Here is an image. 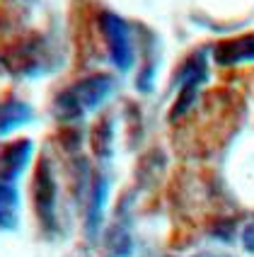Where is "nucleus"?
<instances>
[{
  "mask_svg": "<svg viewBox=\"0 0 254 257\" xmlns=\"http://www.w3.org/2000/svg\"><path fill=\"white\" fill-rule=\"evenodd\" d=\"M240 238H242V247H244L247 252H254V221H249V223L242 228Z\"/></svg>",
  "mask_w": 254,
  "mask_h": 257,
  "instance_id": "obj_12",
  "label": "nucleus"
},
{
  "mask_svg": "<svg viewBox=\"0 0 254 257\" xmlns=\"http://www.w3.org/2000/svg\"><path fill=\"white\" fill-rule=\"evenodd\" d=\"M112 143H114V128H112V119L102 116L99 121L92 124L90 131V148L97 158H109L112 156Z\"/></svg>",
  "mask_w": 254,
  "mask_h": 257,
  "instance_id": "obj_11",
  "label": "nucleus"
},
{
  "mask_svg": "<svg viewBox=\"0 0 254 257\" xmlns=\"http://www.w3.org/2000/svg\"><path fill=\"white\" fill-rule=\"evenodd\" d=\"M32 153H34V143L29 139H17V141L3 143L0 146V180L15 182L22 172L27 170Z\"/></svg>",
  "mask_w": 254,
  "mask_h": 257,
  "instance_id": "obj_5",
  "label": "nucleus"
},
{
  "mask_svg": "<svg viewBox=\"0 0 254 257\" xmlns=\"http://www.w3.org/2000/svg\"><path fill=\"white\" fill-rule=\"evenodd\" d=\"M104 250L109 252V257H131L133 252V238L126 230V226L114 223L104 233Z\"/></svg>",
  "mask_w": 254,
  "mask_h": 257,
  "instance_id": "obj_10",
  "label": "nucleus"
},
{
  "mask_svg": "<svg viewBox=\"0 0 254 257\" xmlns=\"http://www.w3.org/2000/svg\"><path fill=\"white\" fill-rule=\"evenodd\" d=\"M191 257H227V255H213V252H198V255H191Z\"/></svg>",
  "mask_w": 254,
  "mask_h": 257,
  "instance_id": "obj_13",
  "label": "nucleus"
},
{
  "mask_svg": "<svg viewBox=\"0 0 254 257\" xmlns=\"http://www.w3.org/2000/svg\"><path fill=\"white\" fill-rule=\"evenodd\" d=\"M208 78V63H206V51L203 49H196L194 54H189L186 61H184L182 71L177 75V85H179V95L169 109V121L177 124L182 121L184 116L194 109V104L198 102V92H201V85L206 83Z\"/></svg>",
  "mask_w": 254,
  "mask_h": 257,
  "instance_id": "obj_3",
  "label": "nucleus"
},
{
  "mask_svg": "<svg viewBox=\"0 0 254 257\" xmlns=\"http://www.w3.org/2000/svg\"><path fill=\"white\" fill-rule=\"evenodd\" d=\"M112 75L107 73H95V75H85L80 80H75L71 85H66L54 100V116L61 121H75L80 116L95 112L99 104H104L107 97L114 92Z\"/></svg>",
  "mask_w": 254,
  "mask_h": 257,
  "instance_id": "obj_1",
  "label": "nucleus"
},
{
  "mask_svg": "<svg viewBox=\"0 0 254 257\" xmlns=\"http://www.w3.org/2000/svg\"><path fill=\"white\" fill-rule=\"evenodd\" d=\"M97 22L104 44H107V51H109V61L119 71H131L136 61V44H133L128 22L114 13H102Z\"/></svg>",
  "mask_w": 254,
  "mask_h": 257,
  "instance_id": "obj_4",
  "label": "nucleus"
},
{
  "mask_svg": "<svg viewBox=\"0 0 254 257\" xmlns=\"http://www.w3.org/2000/svg\"><path fill=\"white\" fill-rule=\"evenodd\" d=\"M32 116H34V109L29 107L27 102L17 100V97L0 100V139L17 131L20 126L29 124Z\"/></svg>",
  "mask_w": 254,
  "mask_h": 257,
  "instance_id": "obj_8",
  "label": "nucleus"
},
{
  "mask_svg": "<svg viewBox=\"0 0 254 257\" xmlns=\"http://www.w3.org/2000/svg\"><path fill=\"white\" fill-rule=\"evenodd\" d=\"M20 223V194L15 182L0 180V230H15Z\"/></svg>",
  "mask_w": 254,
  "mask_h": 257,
  "instance_id": "obj_9",
  "label": "nucleus"
},
{
  "mask_svg": "<svg viewBox=\"0 0 254 257\" xmlns=\"http://www.w3.org/2000/svg\"><path fill=\"white\" fill-rule=\"evenodd\" d=\"M213 58L220 66H235V63L254 61V32L218 42L213 46Z\"/></svg>",
  "mask_w": 254,
  "mask_h": 257,
  "instance_id": "obj_6",
  "label": "nucleus"
},
{
  "mask_svg": "<svg viewBox=\"0 0 254 257\" xmlns=\"http://www.w3.org/2000/svg\"><path fill=\"white\" fill-rule=\"evenodd\" d=\"M107 192H109V182L97 175V177H92V182H90V189H87V194H85V228L90 230V235H95L99 228V223H102V211H104V201H107Z\"/></svg>",
  "mask_w": 254,
  "mask_h": 257,
  "instance_id": "obj_7",
  "label": "nucleus"
},
{
  "mask_svg": "<svg viewBox=\"0 0 254 257\" xmlns=\"http://www.w3.org/2000/svg\"><path fill=\"white\" fill-rule=\"evenodd\" d=\"M32 209H34V216H37V223H39L42 233L56 235L61 230V226H58V185L49 156H42L34 165Z\"/></svg>",
  "mask_w": 254,
  "mask_h": 257,
  "instance_id": "obj_2",
  "label": "nucleus"
}]
</instances>
